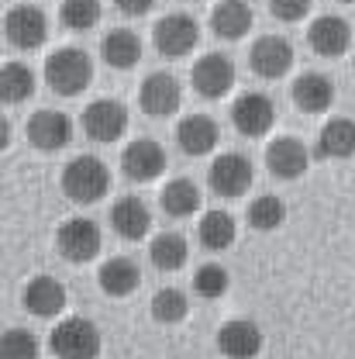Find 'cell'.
<instances>
[{"instance_id":"52a82bcc","label":"cell","mask_w":355,"mask_h":359,"mask_svg":"<svg viewBox=\"0 0 355 359\" xmlns=\"http://www.w3.org/2000/svg\"><path fill=\"white\" fill-rule=\"evenodd\" d=\"M231 125L245 138H263V135H269L272 125H276V104H272V97L259 93V90L242 93L231 104Z\"/></svg>"},{"instance_id":"ffe728a7","label":"cell","mask_w":355,"mask_h":359,"mask_svg":"<svg viewBox=\"0 0 355 359\" xmlns=\"http://www.w3.org/2000/svg\"><path fill=\"white\" fill-rule=\"evenodd\" d=\"M290 97H293L297 111H304V114H324L335 104V83L324 73H304V76L293 80Z\"/></svg>"},{"instance_id":"cb8c5ba5","label":"cell","mask_w":355,"mask_h":359,"mask_svg":"<svg viewBox=\"0 0 355 359\" xmlns=\"http://www.w3.org/2000/svg\"><path fill=\"white\" fill-rule=\"evenodd\" d=\"M317 156L321 159H352L355 156V121L352 118H331L317 135Z\"/></svg>"},{"instance_id":"7402d4cb","label":"cell","mask_w":355,"mask_h":359,"mask_svg":"<svg viewBox=\"0 0 355 359\" xmlns=\"http://www.w3.org/2000/svg\"><path fill=\"white\" fill-rule=\"evenodd\" d=\"M252 21H256V14H252V7H249L245 0H221V4H214V11H211V28H214V35H218V39H228V42L245 39L249 28H252Z\"/></svg>"},{"instance_id":"83f0119b","label":"cell","mask_w":355,"mask_h":359,"mask_svg":"<svg viewBox=\"0 0 355 359\" xmlns=\"http://www.w3.org/2000/svg\"><path fill=\"white\" fill-rule=\"evenodd\" d=\"M197 238L207 252H224L235 245L238 238V228H235V218L228 211H207L200 218V228H197Z\"/></svg>"},{"instance_id":"836d02e7","label":"cell","mask_w":355,"mask_h":359,"mask_svg":"<svg viewBox=\"0 0 355 359\" xmlns=\"http://www.w3.org/2000/svg\"><path fill=\"white\" fill-rule=\"evenodd\" d=\"M228 287H231V276H228V269L218 266V263H207V266H200L193 273V290H197V297H204V301L224 297Z\"/></svg>"},{"instance_id":"484cf974","label":"cell","mask_w":355,"mask_h":359,"mask_svg":"<svg viewBox=\"0 0 355 359\" xmlns=\"http://www.w3.org/2000/svg\"><path fill=\"white\" fill-rule=\"evenodd\" d=\"M159 204L169 218H190L200 211V187L193 180H169L159 194Z\"/></svg>"},{"instance_id":"6da1fadb","label":"cell","mask_w":355,"mask_h":359,"mask_svg":"<svg viewBox=\"0 0 355 359\" xmlns=\"http://www.w3.org/2000/svg\"><path fill=\"white\" fill-rule=\"evenodd\" d=\"M45 83L55 90L59 97H80L93 83V59L83 48H55L45 59Z\"/></svg>"},{"instance_id":"7c38bea8","label":"cell","mask_w":355,"mask_h":359,"mask_svg":"<svg viewBox=\"0 0 355 359\" xmlns=\"http://www.w3.org/2000/svg\"><path fill=\"white\" fill-rule=\"evenodd\" d=\"M235 76H238L235 62L228 55H221V52H211V55H204L193 66V90L200 97H207V100H221L224 93H231Z\"/></svg>"},{"instance_id":"ac0fdd59","label":"cell","mask_w":355,"mask_h":359,"mask_svg":"<svg viewBox=\"0 0 355 359\" xmlns=\"http://www.w3.org/2000/svg\"><path fill=\"white\" fill-rule=\"evenodd\" d=\"M21 304H25V311H32L35 318H55V314H62V308L69 304V294H66V287H62L55 276H35V280L25 287Z\"/></svg>"},{"instance_id":"e575fe53","label":"cell","mask_w":355,"mask_h":359,"mask_svg":"<svg viewBox=\"0 0 355 359\" xmlns=\"http://www.w3.org/2000/svg\"><path fill=\"white\" fill-rule=\"evenodd\" d=\"M311 4L314 0H269V11H272V18L293 25V21H304L311 14Z\"/></svg>"},{"instance_id":"f546056e","label":"cell","mask_w":355,"mask_h":359,"mask_svg":"<svg viewBox=\"0 0 355 359\" xmlns=\"http://www.w3.org/2000/svg\"><path fill=\"white\" fill-rule=\"evenodd\" d=\"M283 222H286V204L276 194H263L249 204V224L256 231H276Z\"/></svg>"},{"instance_id":"8992f818","label":"cell","mask_w":355,"mask_h":359,"mask_svg":"<svg viewBox=\"0 0 355 359\" xmlns=\"http://www.w3.org/2000/svg\"><path fill=\"white\" fill-rule=\"evenodd\" d=\"M4 35L18 52H35L48 39V18L35 4H18L4 18Z\"/></svg>"},{"instance_id":"d6a6232c","label":"cell","mask_w":355,"mask_h":359,"mask_svg":"<svg viewBox=\"0 0 355 359\" xmlns=\"http://www.w3.org/2000/svg\"><path fill=\"white\" fill-rule=\"evenodd\" d=\"M42 346L35 339V332L28 328H7L0 332V359H39Z\"/></svg>"},{"instance_id":"4316f807","label":"cell","mask_w":355,"mask_h":359,"mask_svg":"<svg viewBox=\"0 0 355 359\" xmlns=\"http://www.w3.org/2000/svg\"><path fill=\"white\" fill-rule=\"evenodd\" d=\"M148 259H152V266L162 269V273H176L190 259V245H186V238L179 231H159L152 238V245H148Z\"/></svg>"},{"instance_id":"30bf717a","label":"cell","mask_w":355,"mask_h":359,"mask_svg":"<svg viewBox=\"0 0 355 359\" xmlns=\"http://www.w3.org/2000/svg\"><path fill=\"white\" fill-rule=\"evenodd\" d=\"M263 346H266L263 328L249 318H231L218 328V349L224 359H256Z\"/></svg>"},{"instance_id":"74e56055","label":"cell","mask_w":355,"mask_h":359,"mask_svg":"<svg viewBox=\"0 0 355 359\" xmlns=\"http://www.w3.org/2000/svg\"><path fill=\"white\" fill-rule=\"evenodd\" d=\"M342 4H355V0H342Z\"/></svg>"},{"instance_id":"9a60e30c","label":"cell","mask_w":355,"mask_h":359,"mask_svg":"<svg viewBox=\"0 0 355 359\" xmlns=\"http://www.w3.org/2000/svg\"><path fill=\"white\" fill-rule=\"evenodd\" d=\"M138 100H141V111L148 118H169V114H176L179 104H183V87H179L176 76H169V73H152L141 83Z\"/></svg>"},{"instance_id":"8d00e7d4","label":"cell","mask_w":355,"mask_h":359,"mask_svg":"<svg viewBox=\"0 0 355 359\" xmlns=\"http://www.w3.org/2000/svg\"><path fill=\"white\" fill-rule=\"evenodd\" d=\"M7 145H11V121L0 114V152H4Z\"/></svg>"},{"instance_id":"277c9868","label":"cell","mask_w":355,"mask_h":359,"mask_svg":"<svg viewBox=\"0 0 355 359\" xmlns=\"http://www.w3.org/2000/svg\"><path fill=\"white\" fill-rule=\"evenodd\" d=\"M55 249H59V256L66 263H76V266L90 263L104 249V231H100V224L90 222V218H69L55 231Z\"/></svg>"},{"instance_id":"d4e9b609","label":"cell","mask_w":355,"mask_h":359,"mask_svg":"<svg viewBox=\"0 0 355 359\" xmlns=\"http://www.w3.org/2000/svg\"><path fill=\"white\" fill-rule=\"evenodd\" d=\"M100 55L111 69H132L141 59V39L128 28H114L100 39Z\"/></svg>"},{"instance_id":"d6986e66","label":"cell","mask_w":355,"mask_h":359,"mask_svg":"<svg viewBox=\"0 0 355 359\" xmlns=\"http://www.w3.org/2000/svg\"><path fill=\"white\" fill-rule=\"evenodd\" d=\"M218 138H221V128H218V121L207 118V114H190V118L179 121V128H176L179 149H183L186 156H193V159L214 152V149H218Z\"/></svg>"},{"instance_id":"4dcf8cb0","label":"cell","mask_w":355,"mask_h":359,"mask_svg":"<svg viewBox=\"0 0 355 359\" xmlns=\"http://www.w3.org/2000/svg\"><path fill=\"white\" fill-rule=\"evenodd\" d=\"M186 314H190V301H186L183 290H176V287L155 290V297H152V318L159 325H179Z\"/></svg>"},{"instance_id":"603a6c76","label":"cell","mask_w":355,"mask_h":359,"mask_svg":"<svg viewBox=\"0 0 355 359\" xmlns=\"http://www.w3.org/2000/svg\"><path fill=\"white\" fill-rule=\"evenodd\" d=\"M97 283H100V290L107 294V297H128L138 290V283H141V269L134 259L128 256H114V259H107L100 273H97Z\"/></svg>"},{"instance_id":"f1b7e54d","label":"cell","mask_w":355,"mask_h":359,"mask_svg":"<svg viewBox=\"0 0 355 359\" xmlns=\"http://www.w3.org/2000/svg\"><path fill=\"white\" fill-rule=\"evenodd\" d=\"M35 93V73L25 62H4L0 66V104H25Z\"/></svg>"},{"instance_id":"5b68a950","label":"cell","mask_w":355,"mask_h":359,"mask_svg":"<svg viewBox=\"0 0 355 359\" xmlns=\"http://www.w3.org/2000/svg\"><path fill=\"white\" fill-rule=\"evenodd\" d=\"M197 42H200V25H197L190 14H179V11L159 18L155 28H152V45H155V52L166 55V59L190 55V52L197 48Z\"/></svg>"},{"instance_id":"2e32d148","label":"cell","mask_w":355,"mask_h":359,"mask_svg":"<svg viewBox=\"0 0 355 359\" xmlns=\"http://www.w3.org/2000/svg\"><path fill=\"white\" fill-rule=\"evenodd\" d=\"M249 62H252V69H256L263 80H279V76H286L290 66H293V45L286 42L283 35H263L259 42L252 45Z\"/></svg>"},{"instance_id":"8fae6325","label":"cell","mask_w":355,"mask_h":359,"mask_svg":"<svg viewBox=\"0 0 355 359\" xmlns=\"http://www.w3.org/2000/svg\"><path fill=\"white\" fill-rule=\"evenodd\" d=\"M83 132L93 142H118L121 135L128 132V111L121 100H93L87 111H83Z\"/></svg>"},{"instance_id":"ba28073f","label":"cell","mask_w":355,"mask_h":359,"mask_svg":"<svg viewBox=\"0 0 355 359\" xmlns=\"http://www.w3.org/2000/svg\"><path fill=\"white\" fill-rule=\"evenodd\" d=\"M121 170L132 183H152L166 173V149L155 138H134L121 152Z\"/></svg>"},{"instance_id":"1f68e13d","label":"cell","mask_w":355,"mask_h":359,"mask_svg":"<svg viewBox=\"0 0 355 359\" xmlns=\"http://www.w3.org/2000/svg\"><path fill=\"white\" fill-rule=\"evenodd\" d=\"M100 0H62L59 18L69 32H90L100 25Z\"/></svg>"},{"instance_id":"e0dca14e","label":"cell","mask_w":355,"mask_h":359,"mask_svg":"<svg viewBox=\"0 0 355 359\" xmlns=\"http://www.w3.org/2000/svg\"><path fill=\"white\" fill-rule=\"evenodd\" d=\"M307 42H311V48L317 52V55H324V59H338V55H345L349 45H352V28H349L345 18L321 14L311 28H307Z\"/></svg>"},{"instance_id":"4fadbf2b","label":"cell","mask_w":355,"mask_h":359,"mask_svg":"<svg viewBox=\"0 0 355 359\" xmlns=\"http://www.w3.org/2000/svg\"><path fill=\"white\" fill-rule=\"evenodd\" d=\"M266 166L276 180H300L311 166V152L300 138H272L266 145Z\"/></svg>"},{"instance_id":"d590c367","label":"cell","mask_w":355,"mask_h":359,"mask_svg":"<svg viewBox=\"0 0 355 359\" xmlns=\"http://www.w3.org/2000/svg\"><path fill=\"white\" fill-rule=\"evenodd\" d=\"M114 4H118V11L128 14V18H141V14H148V11L155 7V0H114Z\"/></svg>"},{"instance_id":"7a4b0ae2","label":"cell","mask_w":355,"mask_h":359,"mask_svg":"<svg viewBox=\"0 0 355 359\" xmlns=\"http://www.w3.org/2000/svg\"><path fill=\"white\" fill-rule=\"evenodd\" d=\"M111 190V170L97 156H76L62 170V194L73 204H97Z\"/></svg>"},{"instance_id":"5bb4252c","label":"cell","mask_w":355,"mask_h":359,"mask_svg":"<svg viewBox=\"0 0 355 359\" xmlns=\"http://www.w3.org/2000/svg\"><path fill=\"white\" fill-rule=\"evenodd\" d=\"M28 142L39 152H59L73 142V121L62 111H35L28 121Z\"/></svg>"},{"instance_id":"9c48e42d","label":"cell","mask_w":355,"mask_h":359,"mask_svg":"<svg viewBox=\"0 0 355 359\" xmlns=\"http://www.w3.org/2000/svg\"><path fill=\"white\" fill-rule=\"evenodd\" d=\"M256 180V170L252 163L242 156V152H224L211 163V173H207V183L218 197H242Z\"/></svg>"},{"instance_id":"3957f363","label":"cell","mask_w":355,"mask_h":359,"mask_svg":"<svg viewBox=\"0 0 355 359\" xmlns=\"http://www.w3.org/2000/svg\"><path fill=\"white\" fill-rule=\"evenodd\" d=\"M52 346V356L55 359H97L100 356V328L90 321V318H62L48 339Z\"/></svg>"},{"instance_id":"44dd1931","label":"cell","mask_w":355,"mask_h":359,"mask_svg":"<svg viewBox=\"0 0 355 359\" xmlns=\"http://www.w3.org/2000/svg\"><path fill=\"white\" fill-rule=\"evenodd\" d=\"M111 224L125 242H141L152 231V211L141 197H121L111 211Z\"/></svg>"}]
</instances>
